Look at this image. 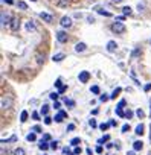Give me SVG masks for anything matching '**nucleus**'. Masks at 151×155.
Listing matches in <instances>:
<instances>
[{
	"label": "nucleus",
	"instance_id": "1",
	"mask_svg": "<svg viewBox=\"0 0 151 155\" xmlns=\"http://www.w3.org/2000/svg\"><path fill=\"white\" fill-rule=\"evenodd\" d=\"M112 30L113 32H116V34H122L124 30H125V26H124L121 21H116V23L112 24Z\"/></svg>",
	"mask_w": 151,
	"mask_h": 155
},
{
	"label": "nucleus",
	"instance_id": "2",
	"mask_svg": "<svg viewBox=\"0 0 151 155\" xmlns=\"http://www.w3.org/2000/svg\"><path fill=\"white\" fill-rule=\"evenodd\" d=\"M57 40H58L60 43H66L69 40V37H67V34H66L64 30H58V32H57Z\"/></svg>",
	"mask_w": 151,
	"mask_h": 155
},
{
	"label": "nucleus",
	"instance_id": "3",
	"mask_svg": "<svg viewBox=\"0 0 151 155\" xmlns=\"http://www.w3.org/2000/svg\"><path fill=\"white\" fill-rule=\"evenodd\" d=\"M40 18L43 21H46V23H52V21H54V17L51 14H47V12H40Z\"/></svg>",
	"mask_w": 151,
	"mask_h": 155
},
{
	"label": "nucleus",
	"instance_id": "4",
	"mask_svg": "<svg viewBox=\"0 0 151 155\" xmlns=\"http://www.w3.org/2000/svg\"><path fill=\"white\" fill-rule=\"evenodd\" d=\"M11 105H12V100L9 99V97L3 96V97H2V109H6V108H9Z\"/></svg>",
	"mask_w": 151,
	"mask_h": 155
},
{
	"label": "nucleus",
	"instance_id": "5",
	"mask_svg": "<svg viewBox=\"0 0 151 155\" xmlns=\"http://www.w3.org/2000/svg\"><path fill=\"white\" fill-rule=\"evenodd\" d=\"M11 29L14 30V32L20 29V20L17 18V17H12V20H11Z\"/></svg>",
	"mask_w": 151,
	"mask_h": 155
},
{
	"label": "nucleus",
	"instance_id": "6",
	"mask_svg": "<svg viewBox=\"0 0 151 155\" xmlns=\"http://www.w3.org/2000/svg\"><path fill=\"white\" fill-rule=\"evenodd\" d=\"M11 20H12V18H9V15H8L5 11H2V26L11 24Z\"/></svg>",
	"mask_w": 151,
	"mask_h": 155
},
{
	"label": "nucleus",
	"instance_id": "7",
	"mask_svg": "<svg viewBox=\"0 0 151 155\" xmlns=\"http://www.w3.org/2000/svg\"><path fill=\"white\" fill-rule=\"evenodd\" d=\"M79 82H87L88 81V78H90V73L88 72H86V70H82L81 73H79Z\"/></svg>",
	"mask_w": 151,
	"mask_h": 155
},
{
	"label": "nucleus",
	"instance_id": "8",
	"mask_svg": "<svg viewBox=\"0 0 151 155\" xmlns=\"http://www.w3.org/2000/svg\"><path fill=\"white\" fill-rule=\"evenodd\" d=\"M60 23L63 28H70V26H72V20H70V17H63Z\"/></svg>",
	"mask_w": 151,
	"mask_h": 155
},
{
	"label": "nucleus",
	"instance_id": "9",
	"mask_svg": "<svg viewBox=\"0 0 151 155\" xmlns=\"http://www.w3.org/2000/svg\"><path fill=\"white\" fill-rule=\"evenodd\" d=\"M66 116H67V113H66V111H60L54 119H55V122H57V123H61V122H63V119H64Z\"/></svg>",
	"mask_w": 151,
	"mask_h": 155
},
{
	"label": "nucleus",
	"instance_id": "10",
	"mask_svg": "<svg viewBox=\"0 0 151 155\" xmlns=\"http://www.w3.org/2000/svg\"><path fill=\"white\" fill-rule=\"evenodd\" d=\"M116 49H118L116 41H108V43H107V50H108V52H114Z\"/></svg>",
	"mask_w": 151,
	"mask_h": 155
},
{
	"label": "nucleus",
	"instance_id": "11",
	"mask_svg": "<svg viewBox=\"0 0 151 155\" xmlns=\"http://www.w3.org/2000/svg\"><path fill=\"white\" fill-rule=\"evenodd\" d=\"M86 49H87V46L84 43H78L76 46H75V50H76V52H84Z\"/></svg>",
	"mask_w": 151,
	"mask_h": 155
},
{
	"label": "nucleus",
	"instance_id": "12",
	"mask_svg": "<svg viewBox=\"0 0 151 155\" xmlns=\"http://www.w3.org/2000/svg\"><path fill=\"white\" fill-rule=\"evenodd\" d=\"M142 148H144V143H142V141H134V143H133V149L134 150H142Z\"/></svg>",
	"mask_w": 151,
	"mask_h": 155
},
{
	"label": "nucleus",
	"instance_id": "13",
	"mask_svg": "<svg viewBox=\"0 0 151 155\" xmlns=\"http://www.w3.org/2000/svg\"><path fill=\"white\" fill-rule=\"evenodd\" d=\"M54 63H60V61H63L64 59V55L63 53H57V55H54Z\"/></svg>",
	"mask_w": 151,
	"mask_h": 155
},
{
	"label": "nucleus",
	"instance_id": "14",
	"mask_svg": "<svg viewBox=\"0 0 151 155\" xmlns=\"http://www.w3.org/2000/svg\"><path fill=\"white\" fill-rule=\"evenodd\" d=\"M134 132H136L137 135H142V134H144V125H142V123H140V125H137Z\"/></svg>",
	"mask_w": 151,
	"mask_h": 155
},
{
	"label": "nucleus",
	"instance_id": "15",
	"mask_svg": "<svg viewBox=\"0 0 151 155\" xmlns=\"http://www.w3.org/2000/svg\"><path fill=\"white\" fill-rule=\"evenodd\" d=\"M38 148H40V149H41V150H46V149H49V148H51V146H49V144L46 143V141H40V144H38Z\"/></svg>",
	"mask_w": 151,
	"mask_h": 155
},
{
	"label": "nucleus",
	"instance_id": "16",
	"mask_svg": "<svg viewBox=\"0 0 151 155\" xmlns=\"http://www.w3.org/2000/svg\"><path fill=\"white\" fill-rule=\"evenodd\" d=\"M20 120H21V123H25L26 120H28V111H21V114H20Z\"/></svg>",
	"mask_w": 151,
	"mask_h": 155
},
{
	"label": "nucleus",
	"instance_id": "17",
	"mask_svg": "<svg viewBox=\"0 0 151 155\" xmlns=\"http://www.w3.org/2000/svg\"><path fill=\"white\" fill-rule=\"evenodd\" d=\"M64 104H66V105H69V108H73V107H75V100H72V99H67V97L64 99Z\"/></svg>",
	"mask_w": 151,
	"mask_h": 155
},
{
	"label": "nucleus",
	"instance_id": "18",
	"mask_svg": "<svg viewBox=\"0 0 151 155\" xmlns=\"http://www.w3.org/2000/svg\"><path fill=\"white\" fill-rule=\"evenodd\" d=\"M40 113H41V116H47V113H49V107H47V105H43L41 109H40Z\"/></svg>",
	"mask_w": 151,
	"mask_h": 155
},
{
	"label": "nucleus",
	"instance_id": "19",
	"mask_svg": "<svg viewBox=\"0 0 151 155\" xmlns=\"http://www.w3.org/2000/svg\"><path fill=\"white\" fill-rule=\"evenodd\" d=\"M122 14H124V15H130V14H131V8H130V6H124V8H122Z\"/></svg>",
	"mask_w": 151,
	"mask_h": 155
},
{
	"label": "nucleus",
	"instance_id": "20",
	"mask_svg": "<svg viewBox=\"0 0 151 155\" xmlns=\"http://www.w3.org/2000/svg\"><path fill=\"white\" fill-rule=\"evenodd\" d=\"M67 3H69V0H57V5L61 6V8L67 6Z\"/></svg>",
	"mask_w": 151,
	"mask_h": 155
},
{
	"label": "nucleus",
	"instance_id": "21",
	"mask_svg": "<svg viewBox=\"0 0 151 155\" xmlns=\"http://www.w3.org/2000/svg\"><path fill=\"white\" fill-rule=\"evenodd\" d=\"M26 29L28 30H35V24L32 23V21H28V23H26Z\"/></svg>",
	"mask_w": 151,
	"mask_h": 155
},
{
	"label": "nucleus",
	"instance_id": "22",
	"mask_svg": "<svg viewBox=\"0 0 151 155\" xmlns=\"http://www.w3.org/2000/svg\"><path fill=\"white\" fill-rule=\"evenodd\" d=\"M37 63H38V64H43V63H44V55L37 53Z\"/></svg>",
	"mask_w": 151,
	"mask_h": 155
},
{
	"label": "nucleus",
	"instance_id": "23",
	"mask_svg": "<svg viewBox=\"0 0 151 155\" xmlns=\"http://www.w3.org/2000/svg\"><path fill=\"white\" fill-rule=\"evenodd\" d=\"M14 155H26V152H25V149L19 148V149H15V150H14Z\"/></svg>",
	"mask_w": 151,
	"mask_h": 155
},
{
	"label": "nucleus",
	"instance_id": "24",
	"mask_svg": "<svg viewBox=\"0 0 151 155\" xmlns=\"http://www.w3.org/2000/svg\"><path fill=\"white\" fill-rule=\"evenodd\" d=\"M79 143H81V140H79V139H73L72 141H70V144L75 146V148H78V144H79Z\"/></svg>",
	"mask_w": 151,
	"mask_h": 155
},
{
	"label": "nucleus",
	"instance_id": "25",
	"mask_svg": "<svg viewBox=\"0 0 151 155\" xmlns=\"http://www.w3.org/2000/svg\"><path fill=\"white\" fill-rule=\"evenodd\" d=\"M108 139H110V135H104L102 139H99V140H98V143H99V146H101V144H104V141H107Z\"/></svg>",
	"mask_w": 151,
	"mask_h": 155
},
{
	"label": "nucleus",
	"instance_id": "26",
	"mask_svg": "<svg viewBox=\"0 0 151 155\" xmlns=\"http://www.w3.org/2000/svg\"><path fill=\"white\" fill-rule=\"evenodd\" d=\"M26 139H28L29 141H35V139H37V137H35V132H31V134H28Z\"/></svg>",
	"mask_w": 151,
	"mask_h": 155
},
{
	"label": "nucleus",
	"instance_id": "27",
	"mask_svg": "<svg viewBox=\"0 0 151 155\" xmlns=\"http://www.w3.org/2000/svg\"><path fill=\"white\" fill-rule=\"evenodd\" d=\"M116 114H118L119 117H125V113L122 111V108H118V107H116Z\"/></svg>",
	"mask_w": 151,
	"mask_h": 155
},
{
	"label": "nucleus",
	"instance_id": "28",
	"mask_svg": "<svg viewBox=\"0 0 151 155\" xmlns=\"http://www.w3.org/2000/svg\"><path fill=\"white\" fill-rule=\"evenodd\" d=\"M58 96H60V93H51V94H49V97H51L52 100H55V102H57V99H58Z\"/></svg>",
	"mask_w": 151,
	"mask_h": 155
},
{
	"label": "nucleus",
	"instance_id": "29",
	"mask_svg": "<svg viewBox=\"0 0 151 155\" xmlns=\"http://www.w3.org/2000/svg\"><path fill=\"white\" fill-rule=\"evenodd\" d=\"M17 5H19V8H20V9H28V5H26L25 2H19Z\"/></svg>",
	"mask_w": 151,
	"mask_h": 155
},
{
	"label": "nucleus",
	"instance_id": "30",
	"mask_svg": "<svg viewBox=\"0 0 151 155\" xmlns=\"http://www.w3.org/2000/svg\"><path fill=\"white\" fill-rule=\"evenodd\" d=\"M49 146H51V149H57V148H58V141H57V140L51 141V144H49Z\"/></svg>",
	"mask_w": 151,
	"mask_h": 155
},
{
	"label": "nucleus",
	"instance_id": "31",
	"mask_svg": "<svg viewBox=\"0 0 151 155\" xmlns=\"http://www.w3.org/2000/svg\"><path fill=\"white\" fill-rule=\"evenodd\" d=\"M118 93H121V88H116V90H114V91H113V94H112V96H110V99H114V97H116V96H118Z\"/></svg>",
	"mask_w": 151,
	"mask_h": 155
},
{
	"label": "nucleus",
	"instance_id": "32",
	"mask_svg": "<svg viewBox=\"0 0 151 155\" xmlns=\"http://www.w3.org/2000/svg\"><path fill=\"white\" fill-rule=\"evenodd\" d=\"M90 91H92V93H95V94H98V93H99V87H98V85H93Z\"/></svg>",
	"mask_w": 151,
	"mask_h": 155
},
{
	"label": "nucleus",
	"instance_id": "33",
	"mask_svg": "<svg viewBox=\"0 0 151 155\" xmlns=\"http://www.w3.org/2000/svg\"><path fill=\"white\" fill-rule=\"evenodd\" d=\"M108 126H110V123H101V125H99V128H101V129H102V131H105V129H107Z\"/></svg>",
	"mask_w": 151,
	"mask_h": 155
},
{
	"label": "nucleus",
	"instance_id": "34",
	"mask_svg": "<svg viewBox=\"0 0 151 155\" xmlns=\"http://www.w3.org/2000/svg\"><path fill=\"white\" fill-rule=\"evenodd\" d=\"M136 116L139 117V119H142V117L145 116V114H144V111H142V109H137V111H136Z\"/></svg>",
	"mask_w": 151,
	"mask_h": 155
},
{
	"label": "nucleus",
	"instance_id": "35",
	"mask_svg": "<svg viewBox=\"0 0 151 155\" xmlns=\"http://www.w3.org/2000/svg\"><path fill=\"white\" fill-rule=\"evenodd\" d=\"M125 117H127V119H131V117H133V111L127 109V111H125Z\"/></svg>",
	"mask_w": 151,
	"mask_h": 155
},
{
	"label": "nucleus",
	"instance_id": "36",
	"mask_svg": "<svg viewBox=\"0 0 151 155\" xmlns=\"http://www.w3.org/2000/svg\"><path fill=\"white\" fill-rule=\"evenodd\" d=\"M88 125H90L92 128H95L96 126V120H95V119H90V120H88Z\"/></svg>",
	"mask_w": 151,
	"mask_h": 155
},
{
	"label": "nucleus",
	"instance_id": "37",
	"mask_svg": "<svg viewBox=\"0 0 151 155\" xmlns=\"http://www.w3.org/2000/svg\"><path fill=\"white\" fill-rule=\"evenodd\" d=\"M98 12H99V14H102V15H105V17H108V15H110V12L104 11V9H98Z\"/></svg>",
	"mask_w": 151,
	"mask_h": 155
},
{
	"label": "nucleus",
	"instance_id": "38",
	"mask_svg": "<svg viewBox=\"0 0 151 155\" xmlns=\"http://www.w3.org/2000/svg\"><path fill=\"white\" fill-rule=\"evenodd\" d=\"M108 99H110V97H108V96H105V94L99 96V100H101V102H105V100H108Z\"/></svg>",
	"mask_w": 151,
	"mask_h": 155
},
{
	"label": "nucleus",
	"instance_id": "39",
	"mask_svg": "<svg viewBox=\"0 0 151 155\" xmlns=\"http://www.w3.org/2000/svg\"><path fill=\"white\" fill-rule=\"evenodd\" d=\"M32 119L34 120H40V114L38 113H32Z\"/></svg>",
	"mask_w": 151,
	"mask_h": 155
},
{
	"label": "nucleus",
	"instance_id": "40",
	"mask_svg": "<svg viewBox=\"0 0 151 155\" xmlns=\"http://www.w3.org/2000/svg\"><path fill=\"white\" fill-rule=\"evenodd\" d=\"M130 131V125H124L122 126V132H128Z\"/></svg>",
	"mask_w": 151,
	"mask_h": 155
},
{
	"label": "nucleus",
	"instance_id": "41",
	"mask_svg": "<svg viewBox=\"0 0 151 155\" xmlns=\"http://www.w3.org/2000/svg\"><path fill=\"white\" fill-rule=\"evenodd\" d=\"M81 154V148H75L73 149V155H79Z\"/></svg>",
	"mask_w": 151,
	"mask_h": 155
},
{
	"label": "nucleus",
	"instance_id": "42",
	"mask_svg": "<svg viewBox=\"0 0 151 155\" xmlns=\"http://www.w3.org/2000/svg\"><path fill=\"white\" fill-rule=\"evenodd\" d=\"M124 107H125V100H121V102H119V104H118V108H124Z\"/></svg>",
	"mask_w": 151,
	"mask_h": 155
},
{
	"label": "nucleus",
	"instance_id": "43",
	"mask_svg": "<svg viewBox=\"0 0 151 155\" xmlns=\"http://www.w3.org/2000/svg\"><path fill=\"white\" fill-rule=\"evenodd\" d=\"M44 123H46V125H51V123H52V119L46 116V119H44Z\"/></svg>",
	"mask_w": 151,
	"mask_h": 155
},
{
	"label": "nucleus",
	"instance_id": "44",
	"mask_svg": "<svg viewBox=\"0 0 151 155\" xmlns=\"http://www.w3.org/2000/svg\"><path fill=\"white\" fill-rule=\"evenodd\" d=\"M32 131L35 132V134H37V132H41V128H40V126H34V128H32Z\"/></svg>",
	"mask_w": 151,
	"mask_h": 155
},
{
	"label": "nucleus",
	"instance_id": "45",
	"mask_svg": "<svg viewBox=\"0 0 151 155\" xmlns=\"http://www.w3.org/2000/svg\"><path fill=\"white\" fill-rule=\"evenodd\" d=\"M55 87H58V88L63 87V85H61V79H57V81H55Z\"/></svg>",
	"mask_w": 151,
	"mask_h": 155
},
{
	"label": "nucleus",
	"instance_id": "46",
	"mask_svg": "<svg viewBox=\"0 0 151 155\" xmlns=\"http://www.w3.org/2000/svg\"><path fill=\"white\" fill-rule=\"evenodd\" d=\"M63 152H64L66 155H73V152H70V150H69L67 148H64V149H63Z\"/></svg>",
	"mask_w": 151,
	"mask_h": 155
},
{
	"label": "nucleus",
	"instance_id": "47",
	"mask_svg": "<svg viewBox=\"0 0 151 155\" xmlns=\"http://www.w3.org/2000/svg\"><path fill=\"white\" fill-rule=\"evenodd\" d=\"M54 108H55V109H60V108H61V104H60V102H55V104H54Z\"/></svg>",
	"mask_w": 151,
	"mask_h": 155
},
{
	"label": "nucleus",
	"instance_id": "48",
	"mask_svg": "<svg viewBox=\"0 0 151 155\" xmlns=\"http://www.w3.org/2000/svg\"><path fill=\"white\" fill-rule=\"evenodd\" d=\"M46 140H51V135H49V134H44L43 135V140L41 141H46Z\"/></svg>",
	"mask_w": 151,
	"mask_h": 155
},
{
	"label": "nucleus",
	"instance_id": "49",
	"mask_svg": "<svg viewBox=\"0 0 151 155\" xmlns=\"http://www.w3.org/2000/svg\"><path fill=\"white\" fill-rule=\"evenodd\" d=\"M144 90H145V91H150V90H151V84H146V85L144 87Z\"/></svg>",
	"mask_w": 151,
	"mask_h": 155
},
{
	"label": "nucleus",
	"instance_id": "50",
	"mask_svg": "<svg viewBox=\"0 0 151 155\" xmlns=\"http://www.w3.org/2000/svg\"><path fill=\"white\" fill-rule=\"evenodd\" d=\"M87 20H88V23H93V21H95V18H93L92 15H88V17H87Z\"/></svg>",
	"mask_w": 151,
	"mask_h": 155
},
{
	"label": "nucleus",
	"instance_id": "51",
	"mask_svg": "<svg viewBox=\"0 0 151 155\" xmlns=\"http://www.w3.org/2000/svg\"><path fill=\"white\" fill-rule=\"evenodd\" d=\"M67 129H69V131H73V129H75V125H72V123H70V125L67 126Z\"/></svg>",
	"mask_w": 151,
	"mask_h": 155
},
{
	"label": "nucleus",
	"instance_id": "52",
	"mask_svg": "<svg viewBox=\"0 0 151 155\" xmlns=\"http://www.w3.org/2000/svg\"><path fill=\"white\" fill-rule=\"evenodd\" d=\"M66 91V87L63 85V87H61V88H58V93H64Z\"/></svg>",
	"mask_w": 151,
	"mask_h": 155
},
{
	"label": "nucleus",
	"instance_id": "53",
	"mask_svg": "<svg viewBox=\"0 0 151 155\" xmlns=\"http://www.w3.org/2000/svg\"><path fill=\"white\" fill-rule=\"evenodd\" d=\"M96 152L101 154V152H102V148H101V146H98V148H96Z\"/></svg>",
	"mask_w": 151,
	"mask_h": 155
},
{
	"label": "nucleus",
	"instance_id": "54",
	"mask_svg": "<svg viewBox=\"0 0 151 155\" xmlns=\"http://www.w3.org/2000/svg\"><path fill=\"white\" fill-rule=\"evenodd\" d=\"M136 55H139V49H136V50L133 52V56H136Z\"/></svg>",
	"mask_w": 151,
	"mask_h": 155
},
{
	"label": "nucleus",
	"instance_id": "55",
	"mask_svg": "<svg viewBox=\"0 0 151 155\" xmlns=\"http://www.w3.org/2000/svg\"><path fill=\"white\" fill-rule=\"evenodd\" d=\"M116 125V120H110V126H114Z\"/></svg>",
	"mask_w": 151,
	"mask_h": 155
},
{
	"label": "nucleus",
	"instance_id": "56",
	"mask_svg": "<svg viewBox=\"0 0 151 155\" xmlns=\"http://www.w3.org/2000/svg\"><path fill=\"white\" fill-rule=\"evenodd\" d=\"M87 154H88V155H92V154H93V150H92L90 148H87Z\"/></svg>",
	"mask_w": 151,
	"mask_h": 155
},
{
	"label": "nucleus",
	"instance_id": "57",
	"mask_svg": "<svg viewBox=\"0 0 151 155\" xmlns=\"http://www.w3.org/2000/svg\"><path fill=\"white\" fill-rule=\"evenodd\" d=\"M112 2H113V3H116V5H118V3H121L122 0H112Z\"/></svg>",
	"mask_w": 151,
	"mask_h": 155
},
{
	"label": "nucleus",
	"instance_id": "58",
	"mask_svg": "<svg viewBox=\"0 0 151 155\" xmlns=\"http://www.w3.org/2000/svg\"><path fill=\"white\" fill-rule=\"evenodd\" d=\"M3 2H6L8 5H11V3H12V0H3Z\"/></svg>",
	"mask_w": 151,
	"mask_h": 155
},
{
	"label": "nucleus",
	"instance_id": "59",
	"mask_svg": "<svg viewBox=\"0 0 151 155\" xmlns=\"http://www.w3.org/2000/svg\"><path fill=\"white\" fill-rule=\"evenodd\" d=\"M128 155H136V154H134V150H130V152H128Z\"/></svg>",
	"mask_w": 151,
	"mask_h": 155
},
{
	"label": "nucleus",
	"instance_id": "60",
	"mask_svg": "<svg viewBox=\"0 0 151 155\" xmlns=\"http://www.w3.org/2000/svg\"><path fill=\"white\" fill-rule=\"evenodd\" d=\"M32 2H37V0H32Z\"/></svg>",
	"mask_w": 151,
	"mask_h": 155
},
{
	"label": "nucleus",
	"instance_id": "61",
	"mask_svg": "<svg viewBox=\"0 0 151 155\" xmlns=\"http://www.w3.org/2000/svg\"><path fill=\"white\" fill-rule=\"evenodd\" d=\"M150 105H151V102H150Z\"/></svg>",
	"mask_w": 151,
	"mask_h": 155
},
{
	"label": "nucleus",
	"instance_id": "62",
	"mask_svg": "<svg viewBox=\"0 0 151 155\" xmlns=\"http://www.w3.org/2000/svg\"><path fill=\"white\" fill-rule=\"evenodd\" d=\"M150 155H151V154H150Z\"/></svg>",
	"mask_w": 151,
	"mask_h": 155
}]
</instances>
